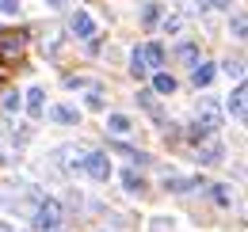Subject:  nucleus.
<instances>
[{"instance_id": "nucleus-1", "label": "nucleus", "mask_w": 248, "mask_h": 232, "mask_svg": "<svg viewBox=\"0 0 248 232\" xmlns=\"http://www.w3.org/2000/svg\"><path fill=\"white\" fill-rule=\"evenodd\" d=\"M80 168H84V175H92V179H111V160H107V152H88V156H80Z\"/></svg>"}, {"instance_id": "nucleus-2", "label": "nucleus", "mask_w": 248, "mask_h": 232, "mask_svg": "<svg viewBox=\"0 0 248 232\" xmlns=\"http://www.w3.org/2000/svg\"><path fill=\"white\" fill-rule=\"evenodd\" d=\"M58 225H62V205L58 202H42L38 213H34V229L50 232V229H58Z\"/></svg>"}, {"instance_id": "nucleus-3", "label": "nucleus", "mask_w": 248, "mask_h": 232, "mask_svg": "<svg viewBox=\"0 0 248 232\" xmlns=\"http://www.w3.org/2000/svg\"><path fill=\"white\" fill-rule=\"evenodd\" d=\"M23 46H27V34H23V30H8V34L0 38V58L16 61L19 54H23Z\"/></svg>"}, {"instance_id": "nucleus-4", "label": "nucleus", "mask_w": 248, "mask_h": 232, "mask_svg": "<svg viewBox=\"0 0 248 232\" xmlns=\"http://www.w3.org/2000/svg\"><path fill=\"white\" fill-rule=\"evenodd\" d=\"M69 34L73 38H95V19L88 12H73L69 15Z\"/></svg>"}, {"instance_id": "nucleus-5", "label": "nucleus", "mask_w": 248, "mask_h": 232, "mask_svg": "<svg viewBox=\"0 0 248 232\" xmlns=\"http://www.w3.org/2000/svg\"><path fill=\"white\" fill-rule=\"evenodd\" d=\"M138 58H141L145 69H160V65H164V46H160V42H149V46L138 50Z\"/></svg>"}, {"instance_id": "nucleus-6", "label": "nucleus", "mask_w": 248, "mask_h": 232, "mask_svg": "<svg viewBox=\"0 0 248 232\" xmlns=\"http://www.w3.org/2000/svg\"><path fill=\"white\" fill-rule=\"evenodd\" d=\"M221 156H225V148H221L217 137H206V141L199 145V160H202V164H217Z\"/></svg>"}, {"instance_id": "nucleus-7", "label": "nucleus", "mask_w": 248, "mask_h": 232, "mask_svg": "<svg viewBox=\"0 0 248 232\" xmlns=\"http://www.w3.org/2000/svg\"><path fill=\"white\" fill-rule=\"evenodd\" d=\"M225 107H229V115H245V111H248V84H237V87H233V95H229V103H225Z\"/></svg>"}, {"instance_id": "nucleus-8", "label": "nucleus", "mask_w": 248, "mask_h": 232, "mask_svg": "<svg viewBox=\"0 0 248 232\" xmlns=\"http://www.w3.org/2000/svg\"><path fill=\"white\" fill-rule=\"evenodd\" d=\"M50 118L62 122V126H77V122H80V111H77V107H50Z\"/></svg>"}, {"instance_id": "nucleus-9", "label": "nucleus", "mask_w": 248, "mask_h": 232, "mask_svg": "<svg viewBox=\"0 0 248 232\" xmlns=\"http://www.w3.org/2000/svg\"><path fill=\"white\" fill-rule=\"evenodd\" d=\"M153 91H156V95H172V91H176V76L156 72V76H153Z\"/></svg>"}, {"instance_id": "nucleus-10", "label": "nucleus", "mask_w": 248, "mask_h": 232, "mask_svg": "<svg viewBox=\"0 0 248 232\" xmlns=\"http://www.w3.org/2000/svg\"><path fill=\"white\" fill-rule=\"evenodd\" d=\"M191 80H195V87H206L210 80H214V65H195V72H191Z\"/></svg>"}, {"instance_id": "nucleus-11", "label": "nucleus", "mask_w": 248, "mask_h": 232, "mask_svg": "<svg viewBox=\"0 0 248 232\" xmlns=\"http://www.w3.org/2000/svg\"><path fill=\"white\" fill-rule=\"evenodd\" d=\"M42 103H46V91H42V87H31V91H27V111H31V115H42Z\"/></svg>"}, {"instance_id": "nucleus-12", "label": "nucleus", "mask_w": 248, "mask_h": 232, "mask_svg": "<svg viewBox=\"0 0 248 232\" xmlns=\"http://www.w3.org/2000/svg\"><path fill=\"white\" fill-rule=\"evenodd\" d=\"M229 34H233V38H241V42H248V15H233Z\"/></svg>"}, {"instance_id": "nucleus-13", "label": "nucleus", "mask_w": 248, "mask_h": 232, "mask_svg": "<svg viewBox=\"0 0 248 232\" xmlns=\"http://www.w3.org/2000/svg\"><path fill=\"white\" fill-rule=\"evenodd\" d=\"M123 187L130 190V194H138V190H145V179H141L138 172H126L123 175Z\"/></svg>"}, {"instance_id": "nucleus-14", "label": "nucleus", "mask_w": 248, "mask_h": 232, "mask_svg": "<svg viewBox=\"0 0 248 232\" xmlns=\"http://www.w3.org/2000/svg\"><path fill=\"white\" fill-rule=\"evenodd\" d=\"M107 130H111V133H130V118L126 115H111L107 118Z\"/></svg>"}, {"instance_id": "nucleus-15", "label": "nucleus", "mask_w": 248, "mask_h": 232, "mask_svg": "<svg viewBox=\"0 0 248 232\" xmlns=\"http://www.w3.org/2000/svg\"><path fill=\"white\" fill-rule=\"evenodd\" d=\"M156 19H160V8H156V4H145V8H141V27H156Z\"/></svg>"}, {"instance_id": "nucleus-16", "label": "nucleus", "mask_w": 248, "mask_h": 232, "mask_svg": "<svg viewBox=\"0 0 248 232\" xmlns=\"http://www.w3.org/2000/svg\"><path fill=\"white\" fill-rule=\"evenodd\" d=\"M176 58H180V61H187V65H199V50H195L191 42H184V46L176 50Z\"/></svg>"}, {"instance_id": "nucleus-17", "label": "nucleus", "mask_w": 248, "mask_h": 232, "mask_svg": "<svg viewBox=\"0 0 248 232\" xmlns=\"http://www.w3.org/2000/svg\"><path fill=\"white\" fill-rule=\"evenodd\" d=\"M225 72H229V76H233V80H241V76H245V61H225Z\"/></svg>"}, {"instance_id": "nucleus-18", "label": "nucleus", "mask_w": 248, "mask_h": 232, "mask_svg": "<svg viewBox=\"0 0 248 232\" xmlns=\"http://www.w3.org/2000/svg\"><path fill=\"white\" fill-rule=\"evenodd\" d=\"M191 179H164V190H191Z\"/></svg>"}, {"instance_id": "nucleus-19", "label": "nucleus", "mask_w": 248, "mask_h": 232, "mask_svg": "<svg viewBox=\"0 0 248 232\" xmlns=\"http://www.w3.org/2000/svg\"><path fill=\"white\" fill-rule=\"evenodd\" d=\"M210 194H214V202H217V205H229V202H233V194H229V187H214Z\"/></svg>"}, {"instance_id": "nucleus-20", "label": "nucleus", "mask_w": 248, "mask_h": 232, "mask_svg": "<svg viewBox=\"0 0 248 232\" xmlns=\"http://www.w3.org/2000/svg\"><path fill=\"white\" fill-rule=\"evenodd\" d=\"M130 72H134V76H138V80H141V76H145V72H149V69H145V65H141V58H138V50H134V61H130Z\"/></svg>"}, {"instance_id": "nucleus-21", "label": "nucleus", "mask_w": 248, "mask_h": 232, "mask_svg": "<svg viewBox=\"0 0 248 232\" xmlns=\"http://www.w3.org/2000/svg\"><path fill=\"white\" fill-rule=\"evenodd\" d=\"M184 27V19H180V15H168V19H164V30H168V34H172V30H180Z\"/></svg>"}, {"instance_id": "nucleus-22", "label": "nucleus", "mask_w": 248, "mask_h": 232, "mask_svg": "<svg viewBox=\"0 0 248 232\" xmlns=\"http://www.w3.org/2000/svg\"><path fill=\"white\" fill-rule=\"evenodd\" d=\"M119 152H123L126 160H134V164H141V152H134L130 145H119Z\"/></svg>"}, {"instance_id": "nucleus-23", "label": "nucleus", "mask_w": 248, "mask_h": 232, "mask_svg": "<svg viewBox=\"0 0 248 232\" xmlns=\"http://www.w3.org/2000/svg\"><path fill=\"white\" fill-rule=\"evenodd\" d=\"M0 12H8V15H16V12H19V0H0Z\"/></svg>"}, {"instance_id": "nucleus-24", "label": "nucleus", "mask_w": 248, "mask_h": 232, "mask_svg": "<svg viewBox=\"0 0 248 232\" xmlns=\"http://www.w3.org/2000/svg\"><path fill=\"white\" fill-rule=\"evenodd\" d=\"M4 111H19V95H8L4 99Z\"/></svg>"}, {"instance_id": "nucleus-25", "label": "nucleus", "mask_w": 248, "mask_h": 232, "mask_svg": "<svg viewBox=\"0 0 248 232\" xmlns=\"http://www.w3.org/2000/svg\"><path fill=\"white\" fill-rule=\"evenodd\" d=\"M202 4H206V8H229L233 0H202Z\"/></svg>"}, {"instance_id": "nucleus-26", "label": "nucleus", "mask_w": 248, "mask_h": 232, "mask_svg": "<svg viewBox=\"0 0 248 232\" xmlns=\"http://www.w3.org/2000/svg\"><path fill=\"white\" fill-rule=\"evenodd\" d=\"M46 4H50V8H65L69 0H46Z\"/></svg>"}, {"instance_id": "nucleus-27", "label": "nucleus", "mask_w": 248, "mask_h": 232, "mask_svg": "<svg viewBox=\"0 0 248 232\" xmlns=\"http://www.w3.org/2000/svg\"><path fill=\"white\" fill-rule=\"evenodd\" d=\"M0 84H4V65H0Z\"/></svg>"}, {"instance_id": "nucleus-28", "label": "nucleus", "mask_w": 248, "mask_h": 232, "mask_svg": "<svg viewBox=\"0 0 248 232\" xmlns=\"http://www.w3.org/2000/svg\"><path fill=\"white\" fill-rule=\"evenodd\" d=\"M245 122H248V111H245Z\"/></svg>"}]
</instances>
